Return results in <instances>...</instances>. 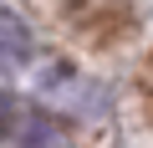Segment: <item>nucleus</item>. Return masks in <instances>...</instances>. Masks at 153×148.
<instances>
[{
  "label": "nucleus",
  "instance_id": "f257e3e1",
  "mask_svg": "<svg viewBox=\"0 0 153 148\" xmlns=\"http://www.w3.org/2000/svg\"><path fill=\"white\" fill-rule=\"evenodd\" d=\"M26 51H31V41H26V26H16L10 16H0V71H5V66H16Z\"/></svg>",
  "mask_w": 153,
  "mask_h": 148
}]
</instances>
